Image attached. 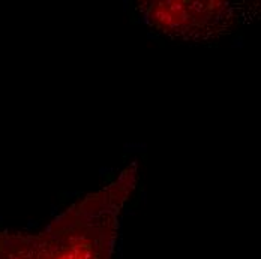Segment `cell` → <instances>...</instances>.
Returning a JSON list of instances; mask_svg holds the SVG:
<instances>
[{
    "mask_svg": "<svg viewBox=\"0 0 261 259\" xmlns=\"http://www.w3.org/2000/svg\"><path fill=\"white\" fill-rule=\"evenodd\" d=\"M138 179L137 165L87 195L33 235L35 259H111L119 216Z\"/></svg>",
    "mask_w": 261,
    "mask_h": 259,
    "instance_id": "cell-1",
    "label": "cell"
},
{
    "mask_svg": "<svg viewBox=\"0 0 261 259\" xmlns=\"http://www.w3.org/2000/svg\"><path fill=\"white\" fill-rule=\"evenodd\" d=\"M0 259H35L33 235L0 233Z\"/></svg>",
    "mask_w": 261,
    "mask_h": 259,
    "instance_id": "cell-2",
    "label": "cell"
}]
</instances>
